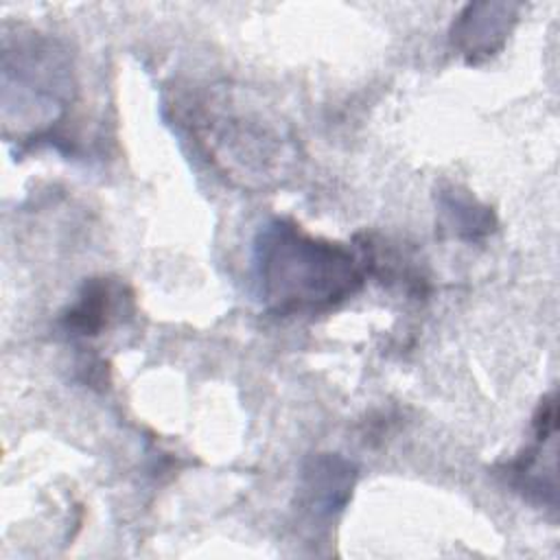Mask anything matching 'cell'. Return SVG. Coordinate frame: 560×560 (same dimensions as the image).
<instances>
[{
    "label": "cell",
    "instance_id": "6da1fadb",
    "mask_svg": "<svg viewBox=\"0 0 560 560\" xmlns=\"http://www.w3.org/2000/svg\"><path fill=\"white\" fill-rule=\"evenodd\" d=\"M168 107L195 151L232 184L265 190L293 175L295 136L241 92L228 85L184 90Z\"/></svg>",
    "mask_w": 560,
    "mask_h": 560
},
{
    "label": "cell",
    "instance_id": "8992f818",
    "mask_svg": "<svg viewBox=\"0 0 560 560\" xmlns=\"http://www.w3.org/2000/svg\"><path fill=\"white\" fill-rule=\"evenodd\" d=\"M359 470L339 453H313L302 462L295 510L311 521H330L352 499Z\"/></svg>",
    "mask_w": 560,
    "mask_h": 560
},
{
    "label": "cell",
    "instance_id": "5b68a950",
    "mask_svg": "<svg viewBox=\"0 0 560 560\" xmlns=\"http://www.w3.org/2000/svg\"><path fill=\"white\" fill-rule=\"evenodd\" d=\"M523 4L505 0L468 2L453 20L448 42L468 63L479 66L503 50L510 33L518 22Z\"/></svg>",
    "mask_w": 560,
    "mask_h": 560
},
{
    "label": "cell",
    "instance_id": "ba28073f",
    "mask_svg": "<svg viewBox=\"0 0 560 560\" xmlns=\"http://www.w3.org/2000/svg\"><path fill=\"white\" fill-rule=\"evenodd\" d=\"M133 313V293L116 278L98 276L81 284L74 302L61 313L59 326L70 337H98Z\"/></svg>",
    "mask_w": 560,
    "mask_h": 560
},
{
    "label": "cell",
    "instance_id": "3957f363",
    "mask_svg": "<svg viewBox=\"0 0 560 560\" xmlns=\"http://www.w3.org/2000/svg\"><path fill=\"white\" fill-rule=\"evenodd\" d=\"M77 101L74 66L68 50L37 31L4 35L2 120L20 142L61 140V125Z\"/></svg>",
    "mask_w": 560,
    "mask_h": 560
},
{
    "label": "cell",
    "instance_id": "52a82bcc",
    "mask_svg": "<svg viewBox=\"0 0 560 560\" xmlns=\"http://www.w3.org/2000/svg\"><path fill=\"white\" fill-rule=\"evenodd\" d=\"M352 245L361 256L365 276L416 300L427 298L431 291L427 262L413 245L368 230L354 234Z\"/></svg>",
    "mask_w": 560,
    "mask_h": 560
},
{
    "label": "cell",
    "instance_id": "9c48e42d",
    "mask_svg": "<svg viewBox=\"0 0 560 560\" xmlns=\"http://www.w3.org/2000/svg\"><path fill=\"white\" fill-rule=\"evenodd\" d=\"M435 212L442 238L477 243L497 230L494 210L459 184H448L438 190Z\"/></svg>",
    "mask_w": 560,
    "mask_h": 560
},
{
    "label": "cell",
    "instance_id": "7a4b0ae2",
    "mask_svg": "<svg viewBox=\"0 0 560 560\" xmlns=\"http://www.w3.org/2000/svg\"><path fill=\"white\" fill-rule=\"evenodd\" d=\"M252 278L262 306L284 317L330 311L368 276L354 245L313 236L293 219L276 217L252 241Z\"/></svg>",
    "mask_w": 560,
    "mask_h": 560
},
{
    "label": "cell",
    "instance_id": "277c9868",
    "mask_svg": "<svg viewBox=\"0 0 560 560\" xmlns=\"http://www.w3.org/2000/svg\"><path fill=\"white\" fill-rule=\"evenodd\" d=\"M532 433L534 444L518 453L514 459L505 462L499 468V475L523 499L556 510V462L545 464V457L556 455V451L549 455L545 451L547 444L556 442L558 433V398L553 394H547L540 400L532 418Z\"/></svg>",
    "mask_w": 560,
    "mask_h": 560
}]
</instances>
